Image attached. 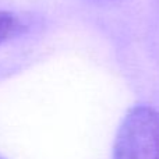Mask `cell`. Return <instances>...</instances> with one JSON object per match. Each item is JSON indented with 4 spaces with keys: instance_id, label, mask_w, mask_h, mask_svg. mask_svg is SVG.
<instances>
[{
    "instance_id": "cell-1",
    "label": "cell",
    "mask_w": 159,
    "mask_h": 159,
    "mask_svg": "<svg viewBox=\"0 0 159 159\" xmlns=\"http://www.w3.org/2000/svg\"><path fill=\"white\" fill-rule=\"evenodd\" d=\"M113 159H159V113L135 106L123 119L113 148Z\"/></svg>"
},
{
    "instance_id": "cell-3",
    "label": "cell",
    "mask_w": 159,
    "mask_h": 159,
    "mask_svg": "<svg viewBox=\"0 0 159 159\" xmlns=\"http://www.w3.org/2000/svg\"><path fill=\"white\" fill-rule=\"evenodd\" d=\"M0 159H2V158H0Z\"/></svg>"
},
{
    "instance_id": "cell-2",
    "label": "cell",
    "mask_w": 159,
    "mask_h": 159,
    "mask_svg": "<svg viewBox=\"0 0 159 159\" xmlns=\"http://www.w3.org/2000/svg\"><path fill=\"white\" fill-rule=\"evenodd\" d=\"M18 27L20 22L16 16L7 11H0V43L11 38L17 32Z\"/></svg>"
}]
</instances>
